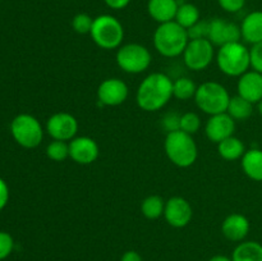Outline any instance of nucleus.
I'll list each match as a JSON object with an SVG mask.
<instances>
[{
    "mask_svg": "<svg viewBox=\"0 0 262 261\" xmlns=\"http://www.w3.org/2000/svg\"><path fill=\"white\" fill-rule=\"evenodd\" d=\"M173 97V79L165 73L155 72L141 81L136 92V101L143 112L161 110Z\"/></svg>",
    "mask_w": 262,
    "mask_h": 261,
    "instance_id": "nucleus-1",
    "label": "nucleus"
},
{
    "mask_svg": "<svg viewBox=\"0 0 262 261\" xmlns=\"http://www.w3.org/2000/svg\"><path fill=\"white\" fill-rule=\"evenodd\" d=\"M154 46L160 55L165 58H176L186 50L189 37L186 28L171 20L161 23L154 32Z\"/></svg>",
    "mask_w": 262,
    "mask_h": 261,
    "instance_id": "nucleus-2",
    "label": "nucleus"
},
{
    "mask_svg": "<svg viewBox=\"0 0 262 261\" xmlns=\"http://www.w3.org/2000/svg\"><path fill=\"white\" fill-rule=\"evenodd\" d=\"M164 148L169 160L178 168H189L199 156V147L193 136L183 130H173L166 133Z\"/></svg>",
    "mask_w": 262,
    "mask_h": 261,
    "instance_id": "nucleus-3",
    "label": "nucleus"
},
{
    "mask_svg": "<svg viewBox=\"0 0 262 261\" xmlns=\"http://www.w3.org/2000/svg\"><path fill=\"white\" fill-rule=\"evenodd\" d=\"M215 59L217 68L228 77H241L251 68L250 49L241 41L220 46Z\"/></svg>",
    "mask_w": 262,
    "mask_h": 261,
    "instance_id": "nucleus-4",
    "label": "nucleus"
},
{
    "mask_svg": "<svg viewBox=\"0 0 262 261\" xmlns=\"http://www.w3.org/2000/svg\"><path fill=\"white\" fill-rule=\"evenodd\" d=\"M90 36L99 48L104 50H118L124 40V28L114 15L101 14L94 18Z\"/></svg>",
    "mask_w": 262,
    "mask_h": 261,
    "instance_id": "nucleus-5",
    "label": "nucleus"
},
{
    "mask_svg": "<svg viewBox=\"0 0 262 261\" xmlns=\"http://www.w3.org/2000/svg\"><path fill=\"white\" fill-rule=\"evenodd\" d=\"M230 95L227 87L219 82L207 81L197 87L194 102L201 112L207 115L227 113Z\"/></svg>",
    "mask_w": 262,
    "mask_h": 261,
    "instance_id": "nucleus-6",
    "label": "nucleus"
},
{
    "mask_svg": "<svg viewBox=\"0 0 262 261\" xmlns=\"http://www.w3.org/2000/svg\"><path fill=\"white\" fill-rule=\"evenodd\" d=\"M115 61L123 72L140 74L147 71L152 61L150 50L145 45L130 42L122 45L115 54Z\"/></svg>",
    "mask_w": 262,
    "mask_h": 261,
    "instance_id": "nucleus-7",
    "label": "nucleus"
},
{
    "mask_svg": "<svg viewBox=\"0 0 262 261\" xmlns=\"http://www.w3.org/2000/svg\"><path fill=\"white\" fill-rule=\"evenodd\" d=\"M10 133L18 145L35 148L42 142L43 128L40 120L31 114H18L10 123Z\"/></svg>",
    "mask_w": 262,
    "mask_h": 261,
    "instance_id": "nucleus-8",
    "label": "nucleus"
},
{
    "mask_svg": "<svg viewBox=\"0 0 262 261\" xmlns=\"http://www.w3.org/2000/svg\"><path fill=\"white\" fill-rule=\"evenodd\" d=\"M215 46L209 38L189 40L186 50L182 54L183 61L188 69L193 72L205 71L215 59Z\"/></svg>",
    "mask_w": 262,
    "mask_h": 261,
    "instance_id": "nucleus-9",
    "label": "nucleus"
},
{
    "mask_svg": "<svg viewBox=\"0 0 262 261\" xmlns=\"http://www.w3.org/2000/svg\"><path fill=\"white\" fill-rule=\"evenodd\" d=\"M78 128L77 118L67 112L55 113L46 120V132L53 140L69 142L77 136Z\"/></svg>",
    "mask_w": 262,
    "mask_h": 261,
    "instance_id": "nucleus-10",
    "label": "nucleus"
},
{
    "mask_svg": "<svg viewBox=\"0 0 262 261\" xmlns=\"http://www.w3.org/2000/svg\"><path fill=\"white\" fill-rule=\"evenodd\" d=\"M97 100L105 106H119L124 104L129 95V89L123 79L113 77L106 78L97 87Z\"/></svg>",
    "mask_w": 262,
    "mask_h": 261,
    "instance_id": "nucleus-11",
    "label": "nucleus"
},
{
    "mask_svg": "<svg viewBox=\"0 0 262 261\" xmlns=\"http://www.w3.org/2000/svg\"><path fill=\"white\" fill-rule=\"evenodd\" d=\"M163 216L170 227L179 229L187 227L191 223L193 217V209L188 200L181 196H174L165 202Z\"/></svg>",
    "mask_w": 262,
    "mask_h": 261,
    "instance_id": "nucleus-12",
    "label": "nucleus"
},
{
    "mask_svg": "<svg viewBox=\"0 0 262 261\" xmlns=\"http://www.w3.org/2000/svg\"><path fill=\"white\" fill-rule=\"evenodd\" d=\"M100 155L99 143L89 136H76L69 141V158L79 165L95 163Z\"/></svg>",
    "mask_w": 262,
    "mask_h": 261,
    "instance_id": "nucleus-13",
    "label": "nucleus"
},
{
    "mask_svg": "<svg viewBox=\"0 0 262 261\" xmlns=\"http://www.w3.org/2000/svg\"><path fill=\"white\" fill-rule=\"evenodd\" d=\"M214 46H223L230 42H237L242 40L241 26L234 22L223 19V18H214L209 20V36H207Z\"/></svg>",
    "mask_w": 262,
    "mask_h": 261,
    "instance_id": "nucleus-14",
    "label": "nucleus"
},
{
    "mask_svg": "<svg viewBox=\"0 0 262 261\" xmlns=\"http://www.w3.org/2000/svg\"><path fill=\"white\" fill-rule=\"evenodd\" d=\"M235 120L228 113L210 115L205 124V133L206 137L212 143H220L225 138L234 136Z\"/></svg>",
    "mask_w": 262,
    "mask_h": 261,
    "instance_id": "nucleus-15",
    "label": "nucleus"
},
{
    "mask_svg": "<svg viewBox=\"0 0 262 261\" xmlns=\"http://www.w3.org/2000/svg\"><path fill=\"white\" fill-rule=\"evenodd\" d=\"M251 229L250 220L246 215L233 212L228 215L222 223V233L228 241L242 242L246 240Z\"/></svg>",
    "mask_w": 262,
    "mask_h": 261,
    "instance_id": "nucleus-16",
    "label": "nucleus"
},
{
    "mask_svg": "<svg viewBox=\"0 0 262 261\" xmlns=\"http://www.w3.org/2000/svg\"><path fill=\"white\" fill-rule=\"evenodd\" d=\"M238 95L248 100L252 104H257L262 100V73L256 71H247L238 77Z\"/></svg>",
    "mask_w": 262,
    "mask_h": 261,
    "instance_id": "nucleus-17",
    "label": "nucleus"
},
{
    "mask_svg": "<svg viewBox=\"0 0 262 261\" xmlns=\"http://www.w3.org/2000/svg\"><path fill=\"white\" fill-rule=\"evenodd\" d=\"M178 0H148L147 13L159 25L176 19Z\"/></svg>",
    "mask_w": 262,
    "mask_h": 261,
    "instance_id": "nucleus-18",
    "label": "nucleus"
},
{
    "mask_svg": "<svg viewBox=\"0 0 262 261\" xmlns=\"http://www.w3.org/2000/svg\"><path fill=\"white\" fill-rule=\"evenodd\" d=\"M242 40L255 45L262 41V10L251 12L243 18L241 23Z\"/></svg>",
    "mask_w": 262,
    "mask_h": 261,
    "instance_id": "nucleus-19",
    "label": "nucleus"
},
{
    "mask_svg": "<svg viewBox=\"0 0 262 261\" xmlns=\"http://www.w3.org/2000/svg\"><path fill=\"white\" fill-rule=\"evenodd\" d=\"M242 170L246 176L255 182H262V150L250 148L241 159Z\"/></svg>",
    "mask_w": 262,
    "mask_h": 261,
    "instance_id": "nucleus-20",
    "label": "nucleus"
},
{
    "mask_svg": "<svg viewBox=\"0 0 262 261\" xmlns=\"http://www.w3.org/2000/svg\"><path fill=\"white\" fill-rule=\"evenodd\" d=\"M247 151L245 143L241 138L232 136V137L225 138L220 143H217V153L224 160L234 161L242 159L245 153Z\"/></svg>",
    "mask_w": 262,
    "mask_h": 261,
    "instance_id": "nucleus-21",
    "label": "nucleus"
},
{
    "mask_svg": "<svg viewBox=\"0 0 262 261\" xmlns=\"http://www.w3.org/2000/svg\"><path fill=\"white\" fill-rule=\"evenodd\" d=\"M233 261H262V245L256 241H242L232 253Z\"/></svg>",
    "mask_w": 262,
    "mask_h": 261,
    "instance_id": "nucleus-22",
    "label": "nucleus"
},
{
    "mask_svg": "<svg viewBox=\"0 0 262 261\" xmlns=\"http://www.w3.org/2000/svg\"><path fill=\"white\" fill-rule=\"evenodd\" d=\"M253 105L248 100L243 99L239 95L230 96L229 104H228L227 113L237 122V120H246L252 115Z\"/></svg>",
    "mask_w": 262,
    "mask_h": 261,
    "instance_id": "nucleus-23",
    "label": "nucleus"
},
{
    "mask_svg": "<svg viewBox=\"0 0 262 261\" xmlns=\"http://www.w3.org/2000/svg\"><path fill=\"white\" fill-rule=\"evenodd\" d=\"M165 202V200L159 194H150V196L145 197L141 202V212L146 219H159L164 215Z\"/></svg>",
    "mask_w": 262,
    "mask_h": 261,
    "instance_id": "nucleus-24",
    "label": "nucleus"
},
{
    "mask_svg": "<svg viewBox=\"0 0 262 261\" xmlns=\"http://www.w3.org/2000/svg\"><path fill=\"white\" fill-rule=\"evenodd\" d=\"M200 19H201L200 18V10L196 5L192 4V3H182V4H179L174 20L183 28L188 30Z\"/></svg>",
    "mask_w": 262,
    "mask_h": 261,
    "instance_id": "nucleus-25",
    "label": "nucleus"
},
{
    "mask_svg": "<svg viewBox=\"0 0 262 261\" xmlns=\"http://www.w3.org/2000/svg\"><path fill=\"white\" fill-rule=\"evenodd\" d=\"M197 87L199 86L188 77H179L173 81V97L182 101L194 99Z\"/></svg>",
    "mask_w": 262,
    "mask_h": 261,
    "instance_id": "nucleus-26",
    "label": "nucleus"
},
{
    "mask_svg": "<svg viewBox=\"0 0 262 261\" xmlns=\"http://www.w3.org/2000/svg\"><path fill=\"white\" fill-rule=\"evenodd\" d=\"M46 155L53 161H64L69 158V142L53 140L46 146Z\"/></svg>",
    "mask_w": 262,
    "mask_h": 261,
    "instance_id": "nucleus-27",
    "label": "nucleus"
},
{
    "mask_svg": "<svg viewBox=\"0 0 262 261\" xmlns=\"http://www.w3.org/2000/svg\"><path fill=\"white\" fill-rule=\"evenodd\" d=\"M201 118L196 113L187 112L181 115V130H183V132L193 136L201 129Z\"/></svg>",
    "mask_w": 262,
    "mask_h": 261,
    "instance_id": "nucleus-28",
    "label": "nucleus"
},
{
    "mask_svg": "<svg viewBox=\"0 0 262 261\" xmlns=\"http://www.w3.org/2000/svg\"><path fill=\"white\" fill-rule=\"evenodd\" d=\"M92 23H94V18L87 13H78L72 19V28L74 32L79 33V35H87L91 32Z\"/></svg>",
    "mask_w": 262,
    "mask_h": 261,
    "instance_id": "nucleus-29",
    "label": "nucleus"
},
{
    "mask_svg": "<svg viewBox=\"0 0 262 261\" xmlns=\"http://www.w3.org/2000/svg\"><path fill=\"white\" fill-rule=\"evenodd\" d=\"M189 40H199V38H207L209 36V20H201L194 23L192 27L187 30Z\"/></svg>",
    "mask_w": 262,
    "mask_h": 261,
    "instance_id": "nucleus-30",
    "label": "nucleus"
},
{
    "mask_svg": "<svg viewBox=\"0 0 262 261\" xmlns=\"http://www.w3.org/2000/svg\"><path fill=\"white\" fill-rule=\"evenodd\" d=\"M14 250V240L7 232L0 230V261L5 260Z\"/></svg>",
    "mask_w": 262,
    "mask_h": 261,
    "instance_id": "nucleus-31",
    "label": "nucleus"
},
{
    "mask_svg": "<svg viewBox=\"0 0 262 261\" xmlns=\"http://www.w3.org/2000/svg\"><path fill=\"white\" fill-rule=\"evenodd\" d=\"M250 59L251 68L258 73H262V41L252 45V48L250 49Z\"/></svg>",
    "mask_w": 262,
    "mask_h": 261,
    "instance_id": "nucleus-32",
    "label": "nucleus"
},
{
    "mask_svg": "<svg viewBox=\"0 0 262 261\" xmlns=\"http://www.w3.org/2000/svg\"><path fill=\"white\" fill-rule=\"evenodd\" d=\"M163 127L168 133L181 129V115L178 113H166L163 118Z\"/></svg>",
    "mask_w": 262,
    "mask_h": 261,
    "instance_id": "nucleus-33",
    "label": "nucleus"
},
{
    "mask_svg": "<svg viewBox=\"0 0 262 261\" xmlns=\"http://www.w3.org/2000/svg\"><path fill=\"white\" fill-rule=\"evenodd\" d=\"M217 4L224 12L237 13L246 5V0H217Z\"/></svg>",
    "mask_w": 262,
    "mask_h": 261,
    "instance_id": "nucleus-34",
    "label": "nucleus"
},
{
    "mask_svg": "<svg viewBox=\"0 0 262 261\" xmlns=\"http://www.w3.org/2000/svg\"><path fill=\"white\" fill-rule=\"evenodd\" d=\"M8 201H9V187L4 179L0 178V210L7 206Z\"/></svg>",
    "mask_w": 262,
    "mask_h": 261,
    "instance_id": "nucleus-35",
    "label": "nucleus"
},
{
    "mask_svg": "<svg viewBox=\"0 0 262 261\" xmlns=\"http://www.w3.org/2000/svg\"><path fill=\"white\" fill-rule=\"evenodd\" d=\"M105 4L107 5L109 8L114 10H120V9H124L129 5L130 0H104Z\"/></svg>",
    "mask_w": 262,
    "mask_h": 261,
    "instance_id": "nucleus-36",
    "label": "nucleus"
},
{
    "mask_svg": "<svg viewBox=\"0 0 262 261\" xmlns=\"http://www.w3.org/2000/svg\"><path fill=\"white\" fill-rule=\"evenodd\" d=\"M120 261H143L142 256L135 250H128L120 257Z\"/></svg>",
    "mask_w": 262,
    "mask_h": 261,
    "instance_id": "nucleus-37",
    "label": "nucleus"
},
{
    "mask_svg": "<svg viewBox=\"0 0 262 261\" xmlns=\"http://www.w3.org/2000/svg\"><path fill=\"white\" fill-rule=\"evenodd\" d=\"M209 261H233L232 257H228L225 255H215L209 258Z\"/></svg>",
    "mask_w": 262,
    "mask_h": 261,
    "instance_id": "nucleus-38",
    "label": "nucleus"
},
{
    "mask_svg": "<svg viewBox=\"0 0 262 261\" xmlns=\"http://www.w3.org/2000/svg\"><path fill=\"white\" fill-rule=\"evenodd\" d=\"M257 112L260 113V115L262 117V100H261V101L257 102Z\"/></svg>",
    "mask_w": 262,
    "mask_h": 261,
    "instance_id": "nucleus-39",
    "label": "nucleus"
}]
</instances>
